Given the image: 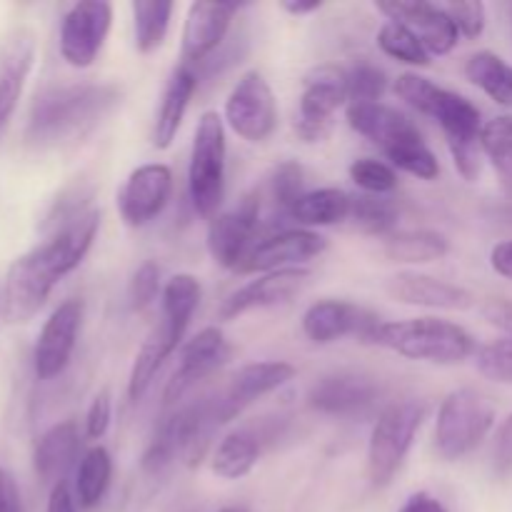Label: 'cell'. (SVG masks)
I'll use <instances>...</instances> for the list:
<instances>
[{"label": "cell", "mask_w": 512, "mask_h": 512, "mask_svg": "<svg viewBox=\"0 0 512 512\" xmlns=\"http://www.w3.org/2000/svg\"><path fill=\"white\" fill-rule=\"evenodd\" d=\"M103 213L98 208L88 210L65 228L50 233L48 240L35 245L5 273L3 283V315L8 323H28L45 308L55 285L73 273L95 243Z\"/></svg>", "instance_id": "obj_1"}, {"label": "cell", "mask_w": 512, "mask_h": 512, "mask_svg": "<svg viewBox=\"0 0 512 512\" xmlns=\"http://www.w3.org/2000/svg\"><path fill=\"white\" fill-rule=\"evenodd\" d=\"M115 83H60L40 90L30 105L25 140L35 148H63L93 133L120 105Z\"/></svg>", "instance_id": "obj_2"}, {"label": "cell", "mask_w": 512, "mask_h": 512, "mask_svg": "<svg viewBox=\"0 0 512 512\" xmlns=\"http://www.w3.org/2000/svg\"><path fill=\"white\" fill-rule=\"evenodd\" d=\"M393 93L418 110L420 115H428L443 128L448 150L453 155L455 170L463 175V180L475 183L483 170V148H480V135H483V113L473 100L455 90L435 85L430 78L418 73L398 75L393 85Z\"/></svg>", "instance_id": "obj_3"}, {"label": "cell", "mask_w": 512, "mask_h": 512, "mask_svg": "<svg viewBox=\"0 0 512 512\" xmlns=\"http://www.w3.org/2000/svg\"><path fill=\"white\" fill-rule=\"evenodd\" d=\"M345 120L365 140L380 148L395 170L413 175L418 180H435L440 175L438 155L425 143L418 125L393 105L380 103H348Z\"/></svg>", "instance_id": "obj_4"}, {"label": "cell", "mask_w": 512, "mask_h": 512, "mask_svg": "<svg viewBox=\"0 0 512 512\" xmlns=\"http://www.w3.org/2000/svg\"><path fill=\"white\" fill-rule=\"evenodd\" d=\"M370 345L433 365H460L478 353L473 333L445 318L383 320Z\"/></svg>", "instance_id": "obj_5"}, {"label": "cell", "mask_w": 512, "mask_h": 512, "mask_svg": "<svg viewBox=\"0 0 512 512\" xmlns=\"http://www.w3.org/2000/svg\"><path fill=\"white\" fill-rule=\"evenodd\" d=\"M428 413V403L408 398L390 403L378 415L373 430H370L368 458H365L368 483L375 490L388 488L395 475L403 470L415 438H418L420 428L428 420Z\"/></svg>", "instance_id": "obj_6"}, {"label": "cell", "mask_w": 512, "mask_h": 512, "mask_svg": "<svg viewBox=\"0 0 512 512\" xmlns=\"http://www.w3.org/2000/svg\"><path fill=\"white\" fill-rule=\"evenodd\" d=\"M495 425V408L478 388L450 390L438 408L433 428V448L448 463L468 458L485 443Z\"/></svg>", "instance_id": "obj_7"}, {"label": "cell", "mask_w": 512, "mask_h": 512, "mask_svg": "<svg viewBox=\"0 0 512 512\" xmlns=\"http://www.w3.org/2000/svg\"><path fill=\"white\" fill-rule=\"evenodd\" d=\"M225 165H228L225 120L215 110H205L195 125L188 163L190 205L200 218L213 220L223 205Z\"/></svg>", "instance_id": "obj_8"}, {"label": "cell", "mask_w": 512, "mask_h": 512, "mask_svg": "<svg viewBox=\"0 0 512 512\" xmlns=\"http://www.w3.org/2000/svg\"><path fill=\"white\" fill-rule=\"evenodd\" d=\"M298 100L295 135L303 143H323L333 133L335 113L350 103L348 70L333 63L315 65L305 73Z\"/></svg>", "instance_id": "obj_9"}, {"label": "cell", "mask_w": 512, "mask_h": 512, "mask_svg": "<svg viewBox=\"0 0 512 512\" xmlns=\"http://www.w3.org/2000/svg\"><path fill=\"white\" fill-rule=\"evenodd\" d=\"M278 100L273 88L258 70H248L238 78L225 98L223 120L238 138L248 143H265L278 130Z\"/></svg>", "instance_id": "obj_10"}, {"label": "cell", "mask_w": 512, "mask_h": 512, "mask_svg": "<svg viewBox=\"0 0 512 512\" xmlns=\"http://www.w3.org/2000/svg\"><path fill=\"white\" fill-rule=\"evenodd\" d=\"M260 228V195L245 193L238 205L218 213L208 225L205 245L215 265L238 273L248 253L253 250L255 233Z\"/></svg>", "instance_id": "obj_11"}, {"label": "cell", "mask_w": 512, "mask_h": 512, "mask_svg": "<svg viewBox=\"0 0 512 512\" xmlns=\"http://www.w3.org/2000/svg\"><path fill=\"white\" fill-rule=\"evenodd\" d=\"M380 323L383 320L365 305L350 303L343 298H323L305 308L300 328H303L305 338L315 345H330L345 338L373 343V335Z\"/></svg>", "instance_id": "obj_12"}, {"label": "cell", "mask_w": 512, "mask_h": 512, "mask_svg": "<svg viewBox=\"0 0 512 512\" xmlns=\"http://www.w3.org/2000/svg\"><path fill=\"white\" fill-rule=\"evenodd\" d=\"M113 28V5L105 0H83L70 5L60 20V55L70 68L85 70L98 60Z\"/></svg>", "instance_id": "obj_13"}, {"label": "cell", "mask_w": 512, "mask_h": 512, "mask_svg": "<svg viewBox=\"0 0 512 512\" xmlns=\"http://www.w3.org/2000/svg\"><path fill=\"white\" fill-rule=\"evenodd\" d=\"M230 355H233V348H230L223 328H218V325H208L200 333H195L193 338L185 340L178 353V368H175L168 385H165V405H178L203 380L218 373L228 363Z\"/></svg>", "instance_id": "obj_14"}, {"label": "cell", "mask_w": 512, "mask_h": 512, "mask_svg": "<svg viewBox=\"0 0 512 512\" xmlns=\"http://www.w3.org/2000/svg\"><path fill=\"white\" fill-rule=\"evenodd\" d=\"M295 378V365L288 360H260V363H248L230 378L225 390H220L213 398V410L218 425L230 423L238 415H243L255 400L275 393L283 385Z\"/></svg>", "instance_id": "obj_15"}, {"label": "cell", "mask_w": 512, "mask_h": 512, "mask_svg": "<svg viewBox=\"0 0 512 512\" xmlns=\"http://www.w3.org/2000/svg\"><path fill=\"white\" fill-rule=\"evenodd\" d=\"M85 320V303L80 298L63 300L40 328L33 350V368L40 380H53L70 365Z\"/></svg>", "instance_id": "obj_16"}, {"label": "cell", "mask_w": 512, "mask_h": 512, "mask_svg": "<svg viewBox=\"0 0 512 512\" xmlns=\"http://www.w3.org/2000/svg\"><path fill=\"white\" fill-rule=\"evenodd\" d=\"M173 170L163 163H145L125 178L118 190L120 218L128 228H145L163 215L173 198Z\"/></svg>", "instance_id": "obj_17"}, {"label": "cell", "mask_w": 512, "mask_h": 512, "mask_svg": "<svg viewBox=\"0 0 512 512\" xmlns=\"http://www.w3.org/2000/svg\"><path fill=\"white\" fill-rule=\"evenodd\" d=\"M310 278H313V273L308 268H285L258 275V278L240 285L235 293H230L223 300L218 318L235 320L248 313H255V310H268L290 303V300L298 298L308 288Z\"/></svg>", "instance_id": "obj_18"}, {"label": "cell", "mask_w": 512, "mask_h": 512, "mask_svg": "<svg viewBox=\"0 0 512 512\" xmlns=\"http://www.w3.org/2000/svg\"><path fill=\"white\" fill-rule=\"evenodd\" d=\"M380 383L365 373H353V370H340V373L323 375L310 385L308 408L315 413L335 415V418H350L373 408L380 398Z\"/></svg>", "instance_id": "obj_19"}, {"label": "cell", "mask_w": 512, "mask_h": 512, "mask_svg": "<svg viewBox=\"0 0 512 512\" xmlns=\"http://www.w3.org/2000/svg\"><path fill=\"white\" fill-rule=\"evenodd\" d=\"M328 250V238L315 230L288 228L258 240L238 273H273L285 268H303V263L320 258Z\"/></svg>", "instance_id": "obj_20"}, {"label": "cell", "mask_w": 512, "mask_h": 512, "mask_svg": "<svg viewBox=\"0 0 512 512\" xmlns=\"http://www.w3.org/2000/svg\"><path fill=\"white\" fill-rule=\"evenodd\" d=\"M238 13V5L230 3H208V0H195L188 5L180 35V53L185 65H200L218 53L228 40L233 18Z\"/></svg>", "instance_id": "obj_21"}, {"label": "cell", "mask_w": 512, "mask_h": 512, "mask_svg": "<svg viewBox=\"0 0 512 512\" xmlns=\"http://www.w3.org/2000/svg\"><path fill=\"white\" fill-rule=\"evenodd\" d=\"M200 298H203V285L195 275L178 273L165 283L160 295V323L150 330L148 338H153V343L160 345L168 358L183 348L185 330L198 310Z\"/></svg>", "instance_id": "obj_22"}, {"label": "cell", "mask_w": 512, "mask_h": 512, "mask_svg": "<svg viewBox=\"0 0 512 512\" xmlns=\"http://www.w3.org/2000/svg\"><path fill=\"white\" fill-rule=\"evenodd\" d=\"M378 13L388 20L403 23L420 38L430 55H450L458 45L460 33L453 18L443 10L440 3H425V0H390V3L375 5Z\"/></svg>", "instance_id": "obj_23"}, {"label": "cell", "mask_w": 512, "mask_h": 512, "mask_svg": "<svg viewBox=\"0 0 512 512\" xmlns=\"http://www.w3.org/2000/svg\"><path fill=\"white\" fill-rule=\"evenodd\" d=\"M385 293L403 305L445 310V313H463L475 305V295L463 285L415 273V270H403V273H395L393 278L385 280Z\"/></svg>", "instance_id": "obj_24"}, {"label": "cell", "mask_w": 512, "mask_h": 512, "mask_svg": "<svg viewBox=\"0 0 512 512\" xmlns=\"http://www.w3.org/2000/svg\"><path fill=\"white\" fill-rule=\"evenodd\" d=\"M80 448H83V435L75 420H60L53 428L45 430L38 438L33 450V468L43 483L58 485L63 483L68 470L80 463Z\"/></svg>", "instance_id": "obj_25"}, {"label": "cell", "mask_w": 512, "mask_h": 512, "mask_svg": "<svg viewBox=\"0 0 512 512\" xmlns=\"http://www.w3.org/2000/svg\"><path fill=\"white\" fill-rule=\"evenodd\" d=\"M33 60L35 38L30 30H15L0 43V130L8 125L18 108Z\"/></svg>", "instance_id": "obj_26"}, {"label": "cell", "mask_w": 512, "mask_h": 512, "mask_svg": "<svg viewBox=\"0 0 512 512\" xmlns=\"http://www.w3.org/2000/svg\"><path fill=\"white\" fill-rule=\"evenodd\" d=\"M198 85L200 73H195L193 65L183 63L170 73L163 95H160V105L153 123V145L158 150H168L175 143Z\"/></svg>", "instance_id": "obj_27"}, {"label": "cell", "mask_w": 512, "mask_h": 512, "mask_svg": "<svg viewBox=\"0 0 512 512\" xmlns=\"http://www.w3.org/2000/svg\"><path fill=\"white\" fill-rule=\"evenodd\" d=\"M353 198L343 188H318L305 190L285 215L298 223V228H328V225L348 223L353 213Z\"/></svg>", "instance_id": "obj_28"}, {"label": "cell", "mask_w": 512, "mask_h": 512, "mask_svg": "<svg viewBox=\"0 0 512 512\" xmlns=\"http://www.w3.org/2000/svg\"><path fill=\"white\" fill-rule=\"evenodd\" d=\"M385 258L393 263L405 265H425L443 260L450 253L448 235L438 233V230H398L383 243Z\"/></svg>", "instance_id": "obj_29"}, {"label": "cell", "mask_w": 512, "mask_h": 512, "mask_svg": "<svg viewBox=\"0 0 512 512\" xmlns=\"http://www.w3.org/2000/svg\"><path fill=\"white\" fill-rule=\"evenodd\" d=\"M260 458V443L250 430H233L225 435L210 458V470L220 480H243L255 470Z\"/></svg>", "instance_id": "obj_30"}, {"label": "cell", "mask_w": 512, "mask_h": 512, "mask_svg": "<svg viewBox=\"0 0 512 512\" xmlns=\"http://www.w3.org/2000/svg\"><path fill=\"white\" fill-rule=\"evenodd\" d=\"M465 78L498 105L512 108V65L493 50H478L465 60Z\"/></svg>", "instance_id": "obj_31"}, {"label": "cell", "mask_w": 512, "mask_h": 512, "mask_svg": "<svg viewBox=\"0 0 512 512\" xmlns=\"http://www.w3.org/2000/svg\"><path fill=\"white\" fill-rule=\"evenodd\" d=\"M110 480H113V458H110L108 448L93 445L90 450H85L78 463V473H75V500L80 508H98L108 493Z\"/></svg>", "instance_id": "obj_32"}, {"label": "cell", "mask_w": 512, "mask_h": 512, "mask_svg": "<svg viewBox=\"0 0 512 512\" xmlns=\"http://www.w3.org/2000/svg\"><path fill=\"white\" fill-rule=\"evenodd\" d=\"M133 13V35L135 50L140 55H150L163 48L168 38L170 20H173L175 3H158V0H133L130 3Z\"/></svg>", "instance_id": "obj_33"}, {"label": "cell", "mask_w": 512, "mask_h": 512, "mask_svg": "<svg viewBox=\"0 0 512 512\" xmlns=\"http://www.w3.org/2000/svg\"><path fill=\"white\" fill-rule=\"evenodd\" d=\"M400 210L390 198H378V195H355L353 213L348 223L355 230L375 238H390L398 228Z\"/></svg>", "instance_id": "obj_34"}, {"label": "cell", "mask_w": 512, "mask_h": 512, "mask_svg": "<svg viewBox=\"0 0 512 512\" xmlns=\"http://www.w3.org/2000/svg\"><path fill=\"white\" fill-rule=\"evenodd\" d=\"M480 148L493 165L500 185L512 193V115H498L483 125Z\"/></svg>", "instance_id": "obj_35"}, {"label": "cell", "mask_w": 512, "mask_h": 512, "mask_svg": "<svg viewBox=\"0 0 512 512\" xmlns=\"http://www.w3.org/2000/svg\"><path fill=\"white\" fill-rule=\"evenodd\" d=\"M378 48L383 50L388 58L398 60V63L415 65V68H428L433 55L428 53L423 43H420L418 35L403 23H395V20H385L378 30Z\"/></svg>", "instance_id": "obj_36"}, {"label": "cell", "mask_w": 512, "mask_h": 512, "mask_svg": "<svg viewBox=\"0 0 512 512\" xmlns=\"http://www.w3.org/2000/svg\"><path fill=\"white\" fill-rule=\"evenodd\" d=\"M348 175L350 180L363 190V195H378V198H388V195L395 193L400 185L398 170L378 158L353 160L348 168Z\"/></svg>", "instance_id": "obj_37"}, {"label": "cell", "mask_w": 512, "mask_h": 512, "mask_svg": "<svg viewBox=\"0 0 512 512\" xmlns=\"http://www.w3.org/2000/svg\"><path fill=\"white\" fill-rule=\"evenodd\" d=\"M348 70L350 103H380L388 90V75L370 60H358Z\"/></svg>", "instance_id": "obj_38"}, {"label": "cell", "mask_w": 512, "mask_h": 512, "mask_svg": "<svg viewBox=\"0 0 512 512\" xmlns=\"http://www.w3.org/2000/svg\"><path fill=\"white\" fill-rule=\"evenodd\" d=\"M163 273H160V265L153 260H145L135 268V273L130 275L128 283V308L133 313H143L148 310L155 300H160L163 295Z\"/></svg>", "instance_id": "obj_39"}, {"label": "cell", "mask_w": 512, "mask_h": 512, "mask_svg": "<svg viewBox=\"0 0 512 512\" xmlns=\"http://www.w3.org/2000/svg\"><path fill=\"white\" fill-rule=\"evenodd\" d=\"M475 368L493 383L512 385V340H495L475 353Z\"/></svg>", "instance_id": "obj_40"}, {"label": "cell", "mask_w": 512, "mask_h": 512, "mask_svg": "<svg viewBox=\"0 0 512 512\" xmlns=\"http://www.w3.org/2000/svg\"><path fill=\"white\" fill-rule=\"evenodd\" d=\"M305 193V173L300 168V163L295 160H285L270 175V195H273L275 205H278L283 213H288L290 205Z\"/></svg>", "instance_id": "obj_41"}, {"label": "cell", "mask_w": 512, "mask_h": 512, "mask_svg": "<svg viewBox=\"0 0 512 512\" xmlns=\"http://www.w3.org/2000/svg\"><path fill=\"white\" fill-rule=\"evenodd\" d=\"M440 5H443L445 13L453 18L460 38L475 40L483 35L485 25H488V10H485V3H480V0H448V3Z\"/></svg>", "instance_id": "obj_42"}, {"label": "cell", "mask_w": 512, "mask_h": 512, "mask_svg": "<svg viewBox=\"0 0 512 512\" xmlns=\"http://www.w3.org/2000/svg\"><path fill=\"white\" fill-rule=\"evenodd\" d=\"M110 423H113V395H110V390H100L93 398V403H90L88 413H85V438H105Z\"/></svg>", "instance_id": "obj_43"}, {"label": "cell", "mask_w": 512, "mask_h": 512, "mask_svg": "<svg viewBox=\"0 0 512 512\" xmlns=\"http://www.w3.org/2000/svg\"><path fill=\"white\" fill-rule=\"evenodd\" d=\"M493 470L498 478H510L512 475V413L503 420L498 435H495Z\"/></svg>", "instance_id": "obj_44"}, {"label": "cell", "mask_w": 512, "mask_h": 512, "mask_svg": "<svg viewBox=\"0 0 512 512\" xmlns=\"http://www.w3.org/2000/svg\"><path fill=\"white\" fill-rule=\"evenodd\" d=\"M480 315L485 323L493 325L495 330L505 335V340H512V300L510 298H490L480 305Z\"/></svg>", "instance_id": "obj_45"}, {"label": "cell", "mask_w": 512, "mask_h": 512, "mask_svg": "<svg viewBox=\"0 0 512 512\" xmlns=\"http://www.w3.org/2000/svg\"><path fill=\"white\" fill-rule=\"evenodd\" d=\"M0 512H23L18 485L5 468H0Z\"/></svg>", "instance_id": "obj_46"}, {"label": "cell", "mask_w": 512, "mask_h": 512, "mask_svg": "<svg viewBox=\"0 0 512 512\" xmlns=\"http://www.w3.org/2000/svg\"><path fill=\"white\" fill-rule=\"evenodd\" d=\"M398 512H450V510L445 508L443 500L425 493V490H420V493L410 495V498L400 505Z\"/></svg>", "instance_id": "obj_47"}, {"label": "cell", "mask_w": 512, "mask_h": 512, "mask_svg": "<svg viewBox=\"0 0 512 512\" xmlns=\"http://www.w3.org/2000/svg\"><path fill=\"white\" fill-rule=\"evenodd\" d=\"M490 268L503 278L512 280V240H503V243L493 245L490 250Z\"/></svg>", "instance_id": "obj_48"}, {"label": "cell", "mask_w": 512, "mask_h": 512, "mask_svg": "<svg viewBox=\"0 0 512 512\" xmlns=\"http://www.w3.org/2000/svg\"><path fill=\"white\" fill-rule=\"evenodd\" d=\"M45 512H75V495L70 493V488L65 480L50 488L48 510Z\"/></svg>", "instance_id": "obj_49"}, {"label": "cell", "mask_w": 512, "mask_h": 512, "mask_svg": "<svg viewBox=\"0 0 512 512\" xmlns=\"http://www.w3.org/2000/svg\"><path fill=\"white\" fill-rule=\"evenodd\" d=\"M280 8L288 15H293V18H303V15L318 13L323 3L320 0H280Z\"/></svg>", "instance_id": "obj_50"}, {"label": "cell", "mask_w": 512, "mask_h": 512, "mask_svg": "<svg viewBox=\"0 0 512 512\" xmlns=\"http://www.w3.org/2000/svg\"><path fill=\"white\" fill-rule=\"evenodd\" d=\"M220 512H248L245 508H223Z\"/></svg>", "instance_id": "obj_51"}]
</instances>
